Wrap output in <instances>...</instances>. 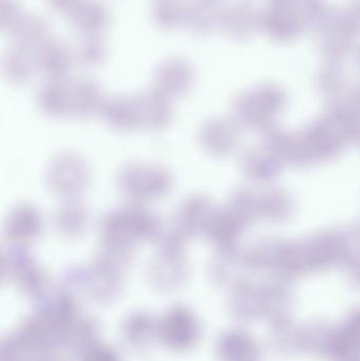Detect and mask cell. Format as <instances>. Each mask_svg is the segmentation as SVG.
I'll return each mask as SVG.
<instances>
[{"label": "cell", "mask_w": 360, "mask_h": 361, "mask_svg": "<svg viewBox=\"0 0 360 361\" xmlns=\"http://www.w3.org/2000/svg\"><path fill=\"white\" fill-rule=\"evenodd\" d=\"M162 228L158 216L137 203L112 210L101 221L103 241L131 246L137 241L156 240Z\"/></svg>", "instance_id": "1"}, {"label": "cell", "mask_w": 360, "mask_h": 361, "mask_svg": "<svg viewBox=\"0 0 360 361\" xmlns=\"http://www.w3.org/2000/svg\"><path fill=\"white\" fill-rule=\"evenodd\" d=\"M118 187L131 203L142 204L166 195L173 187V177L162 166L135 163L120 169Z\"/></svg>", "instance_id": "2"}, {"label": "cell", "mask_w": 360, "mask_h": 361, "mask_svg": "<svg viewBox=\"0 0 360 361\" xmlns=\"http://www.w3.org/2000/svg\"><path fill=\"white\" fill-rule=\"evenodd\" d=\"M90 171L84 159L66 154L55 159L48 169V184L51 190L67 199H74L86 188Z\"/></svg>", "instance_id": "3"}, {"label": "cell", "mask_w": 360, "mask_h": 361, "mask_svg": "<svg viewBox=\"0 0 360 361\" xmlns=\"http://www.w3.org/2000/svg\"><path fill=\"white\" fill-rule=\"evenodd\" d=\"M42 218L37 208L23 204L14 208L4 227V233L11 244L27 246L39 237L42 231Z\"/></svg>", "instance_id": "4"}, {"label": "cell", "mask_w": 360, "mask_h": 361, "mask_svg": "<svg viewBox=\"0 0 360 361\" xmlns=\"http://www.w3.org/2000/svg\"><path fill=\"white\" fill-rule=\"evenodd\" d=\"M139 123L150 129L164 128L171 121L168 97L156 91L137 99Z\"/></svg>", "instance_id": "5"}, {"label": "cell", "mask_w": 360, "mask_h": 361, "mask_svg": "<svg viewBox=\"0 0 360 361\" xmlns=\"http://www.w3.org/2000/svg\"><path fill=\"white\" fill-rule=\"evenodd\" d=\"M38 97L39 107L44 114L54 118L71 114V87L66 86L61 78L49 82Z\"/></svg>", "instance_id": "6"}, {"label": "cell", "mask_w": 360, "mask_h": 361, "mask_svg": "<svg viewBox=\"0 0 360 361\" xmlns=\"http://www.w3.org/2000/svg\"><path fill=\"white\" fill-rule=\"evenodd\" d=\"M88 212L82 204L74 199H68L55 214V226L66 237H77L86 231Z\"/></svg>", "instance_id": "7"}, {"label": "cell", "mask_w": 360, "mask_h": 361, "mask_svg": "<svg viewBox=\"0 0 360 361\" xmlns=\"http://www.w3.org/2000/svg\"><path fill=\"white\" fill-rule=\"evenodd\" d=\"M156 76L159 92L165 97L179 95L192 86V73L188 66L181 63H170L163 66Z\"/></svg>", "instance_id": "8"}, {"label": "cell", "mask_w": 360, "mask_h": 361, "mask_svg": "<svg viewBox=\"0 0 360 361\" xmlns=\"http://www.w3.org/2000/svg\"><path fill=\"white\" fill-rule=\"evenodd\" d=\"M101 110L106 122L118 130H129L139 125L137 99H113L104 104Z\"/></svg>", "instance_id": "9"}, {"label": "cell", "mask_w": 360, "mask_h": 361, "mask_svg": "<svg viewBox=\"0 0 360 361\" xmlns=\"http://www.w3.org/2000/svg\"><path fill=\"white\" fill-rule=\"evenodd\" d=\"M206 203L199 195H192L184 201L177 214V225L186 235H199L205 223Z\"/></svg>", "instance_id": "10"}, {"label": "cell", "mask_w": 360, "mask_h": 361, "mask_svg": "<svg viewBox=\"0 0 360 361\" xmlns=\"http://www.w3.org/2000/svg\"><path fill=\"white\" fill-rule=\"evenodd\" d=\"M101 93L94 82H80L71 87V114L86 116L103 108Z\"/></svg>", "instance_id": "11"}]
</instances>
